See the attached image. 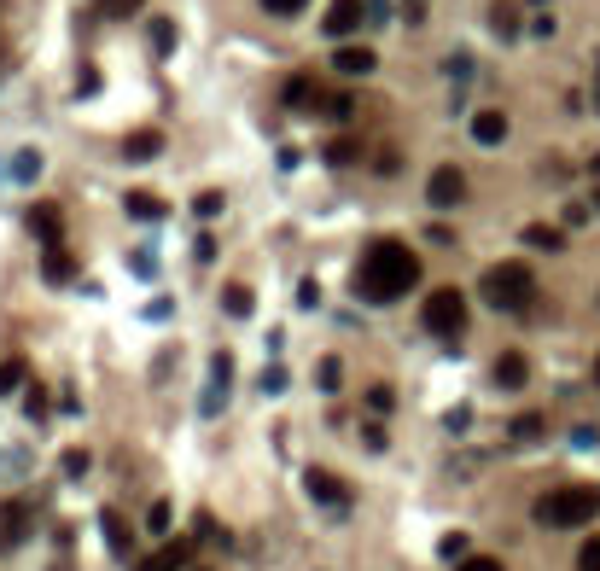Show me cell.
Segmentation results:
<instances>
[{
  "instance_id": "1",
  "label": "cell",
  "mask_w": 600,
  "mask_h": 571,
  "mask_svg": "<svg viewBox=\"0 0 600 571\" xmlns=\"http://www.w3.org/2000/svg\"><path fill=\"white\" fill-rule=\"evenodd\" d=\"M420 280V257L402 245V239H373L362 251V269H356V292L367 303H397L402 292H414Z\"/></svg>"
},
{
  "instance_id": "2",
  "label": "cell",
  "mask_w": 600,
  "mask_h": 571,
  "mask_svg": "<svg viewBox=\"0 0 600 571\" xmlns=\"http://www.w3.org/2000/svg\"><path fill=\"white\" fill-rule=\"evenodd\" d=\"M600 513V484H566V490H548L536 502V519L548 531H571V525H589Z\"/></svg>"
},
{
  "instance_id": "3",
  "label": "cell",
  "mask_w": 600,
  "mask_h": 571,
  "mask_svg": "<svg viewBox=\"0 0 600 571\" xmlns=\"http://www.w3.org/2000/svg\"><path fill=\"white\" fill-rule=\"evenodd\" d=\"M478 298L490 309H525L536 298V274L525 263H496V269L478 280Z\"/></svg>"
},
{
  "instance_id": "4",
  "label": "cell",
  "mask_w": 600,
  "mask_h": 571,
  "mask_svg": "<svg viewBox=\"0 0 600 571\" xmlns=\"http://www.w3.org/2000/svg\"><path fill=\"white\" fill-rule=\"evenodd\" d=\"M420 321H426V333L455 338L461 327H467V298H461L455 286H437L432 298H426V309H420Z\"/></svg>"
},
{
  "instance_id": "5",
  "label": "cell",
  "mask_w": 600,
  "mask_h": 571,
  "mask_svg": "<svg viewBox=\"0 0 600 571\" xmlns=\"http://www.w3.org/2000/svg\"><path fill=\"white\" fill-rule=\"evenodd\" d=\"M303 490H309L321 507H333V513H344V507H350V484H344V478H333L327 467H309V472H303Z\"/></svg>"
},
{
  "instance_id": "6",
  "label": "cell",
  "mask_w": 600,
  "mask_h": 571,
  "mask_svg": "<svg viewBox=\"0 0 600 571\" xmlns=\"http://www.w3.org/2000/svg\"><path fill=\"white\" fill-rule=\"evenodd\" d=\"M426 199L437 204V210H449V204H461L467 199V175L455 164H443V169H432V181H426Z\"/></svg>"
},
{
  "instance_id": "7",
  "label": "cell",
  "mask_w": 600,
  "mask_h": 571,
  "mask_svg": "<svg viewBox=\"0 0 600 571\" xmlns=\"http://www.w3.org/2000/svg\"><path fill=\"white\" fill-rule=\"evenodd\" d=\"M30 525H35L30 502H0V554H6V548H18V542L30 537Z\"/></svg>"
},
{
  "instance_id": "8",
  "label": "cell",
  "mask_w": 600,
  "mask_h": 571,
  "mask_svg": "<svg viewBox=\"0 0 600 571\" xmlns=\"http://www.w3.org/2000/svg\"><path fill=\"white\" fill-rule=\"evenodd\" d=\"M362 18H367L362 0H333V6H327V35H333V41H344V35H356V24H362Z\"/></svg>"
},
{
  "instance_id": "9",
  "label": "cell",
  "mask_w": 600,
  "mask_h": 571,
  "mask_svg": "<svg viewBox=\"0 0 600 571\" xmlns=\"http://www.w3.org/2000/svg\"><path fill=\"white\" fill-rule=\"evenodd\" d=\"M228 379H234V356L222 350V356L210 362V397H204V414H222V403H228Z\"/></svg>"
},
{
  "instance_id": "10",
  "label": "cell",
  "mask_w": 600,
  "mask_h": 571,
  "mask_svg": "<svg viewBox=\"0 0 600 571\" xmlns=\"http://www.w3.org/2000/svg\"><path fill=\"white\" fill-rule=\"evenodd\" d=\"M187 560H193V542H164L158 554H146L134 571H187Z\"/></svg>"
},
{
  "instance_id": "11",
  "label": "cell",
  "mask_w": 600,
  "mask_h": 571,
  "mask_svg": "<svg viewBox=\"0 0 600 571\" xmlns=\"http://www.w3.org/2000/svg\"><path fill=\"white\" fill-rule=\"evenodd\" d=\"M280 100L292 105V111H321V105H327V94H321V88H315L309 76H292V82L280 88Z\"/></svg>"
},
{
  "instance_id": "12",
  "label": "cell",
  "mask_w": 600,
  "mask_h": 571,
  "mask_svg": "<svg viewBox=\"0 0 600 571\" xmlns=\"http://www.w3.org/2000/svg\"><path fill=\"white\" fill-rule=\"evenodd\" d=\"M30 234L47 239V245H59V234H65V216H59V204H30Z\"/></svg>"
},
{
  "instance_id": "13",
  "label": "cell",
  "mask_w": 600,
  "mask_h": 571,
  "mask_svg": "<svg viewBox=\"0 0 600 571\" xmlns=\"http://www.w3.org/2000/svg\"><path fill=\"white\" fill-rule=\"evenodd\" d=\"M338 76H373V65H379V53H373V47H356V41H350V47H338Z\"/></svg>"
},
{
  "instance_id": "14",
  "label": "cell",
  "mask_w": 600,
  "mask_h": 571,
  "mask_svg": "<svg viewBox=\"0 0 600 571\" xmlns=\"http://www.w3.org/2000/svg\"><path fill=\"white\" fill-rule=\"evenodd\" d=\"M158 152H164V135H158V129H134V135L123 140V158H129V164H146V158H158Z\"/></svg>"
},
{
  "instance_id": "15",
  "label": "cell",
  "mask_w": 600,
  "mask_h": 571,
  "mask_svg": "<svg viewBox=\"0 0 600 571\" xmlns=\"http://www.w3.org/2000/svg\"><path fill=\"white\" fill-rule=\"evenodd\" d=\"M525 379H531V362H525L519 350H507V356L496 362V385H501V391H519Z\"/></svg>"
},
{
  "instance_id": "16",
  "label": "cell",
  "mask_w": 600,
  "mask_h": 571,
  "mask_svg": "<svg viewBox=\"0 0 600 571\" xmlns=\"http://www.w3.org/2000/svg\"><path fill=\"white\" fill-rule=\"evenodd\" d=\"M472 140H478V146H501V140H507V117H501V111H478V117H472Z\"/></svg>"
},
{
  "instance_id": "17",
  "label": "cell",
  "mask_w": 600,
  "mask_h": 571,
  "mask_svg": "<svg viewBox=\"0 0 600 571\" xmlns=\"http://www.w3.org/2000/svg\"><path fill=\"white\" fill-rule=\"evenodd\" d=\"M41 274H47L53 286H70V280H76V257H70V251H59V245H47V257H41Z\"/></svg>"
},
{
  "instance_id": "18",
  "label": "cell",
  "mask_w": 600,
  "mask_h": 571,
  "mask_svg": "<svg viewBox=\"0 0 600 571\" xmlns=\"http://www.w3.org/2000/svg\"><path fill=\"white\" fill-rule=\"evenodd\" d=\"M490 30H496L501 41H519V6H513V0H496V6H490Z\"/></svg>"
},
{
  "instance_id": "19",
  "label": "cell",
  "mask_w": 600,
  "mask_h": 571,
  "mask_svg": "<svg viewBox=\"0 0 600 571\" xmlns=\"http://www.w3.org/2000/svg\"><path fill=\"white\" fill-rule=\"evenodd\" d=\"M129 216H134V222H164L169 204L158 199V193H129Z\"/></svg>"
},
{
  "instance_id": "20",
  "label": "cell",
  "mask_w": 600,
  "mask_h": 571,
  "mask_svg": "<svg viewBox=\"0 0 600 571\" xmlns=\"http://www.w3.org/2000/svg\"><path fill=\"white\" fill-rule=\"evenodd\" d=\"M100 531H105V542H111L117 554H129V548H134L129 525H123V513H111V507H105V513H100Z\"/></svg>"
},
{
  "instance_id": "21",
  "label": "cell",
  "mask_w": 600,
  "mask_h": 571,
  "mask_svg": "<svg viewBox=\"0 0 600 571\" xmlns=\"http://www.w3.org/2000/svg\"><path fill=\"white\" fill-rule=\"evenodd\" d=\"M24 379H30V362H24V356H6V362H0V397H6V391H18Z\"/></svg>"
},
{
  "instance_id": "22",
  "label": "cell",
  "mask_w": 600,
  "mask_h": 571,
  "mask_svg": "<svg viewBox=\"0 0 600 571\" xmlns=\"http://www.w3.org/2000/svg\"><path fill=\"white\" fill-rule=\"evenodd\" d=\"M356 158H362V140H356V135L327 140V164H356Z\"/></svg>"
},
{
  "instance_id": "23",
  "label": "cell",
  "mask_w": 600,
  "mask_h": 571,
  "mask_svg": "<svg viewBox=\"0 0 600 571\" xmlns=\"http://www.w3.org/2000/svg\"><path fill=\"white\" fill-rule=\"evenodd\" d=\"M222 309H228V315H251V309H257L251 286H228V292H222Z\"/></svg>"
},
{
  "instance_id": "24",
  "label": "cell",
  "mask_w": 600,
  "mask_h": 571,
  "mask_svg": "<svg viewBox=\"0 0 600 571\" xmlns=\"http://www.w3.org/2000/svg\"><path fill=\"white\" fill-rule=\"evenodd\" d=\"M315 385H321V391H338V385H344V362H338V356H327V362H321V373H315Z\"/></svg>"
},
{
  "instance_id": "25",
  "label": "cell",
  "mask_w": 600,
  "mask_h": 571,
  "mask_svg": "<svg viewBox=\"0 0 600 571\" xmlns=\"http://www.w3.org/2000/svg\"><path fill=\"white\" fill-rule=\"evenodd\" d=\"M507 432L519 437V443H531V437H542V414H519V420L507 426Z\"/></svg>"
},
{
  "instance_id": "26",
  "label": "cell",
  "mask_w": 600,
  "mask_h": 571,
  "mask_svg": "<svg viewBox=\"0 0 600 571\" xmlns=\"http://www.w3.org/2000/svg\"><path fill=\"white\" fill-rule=\"evenodd\" d=\"M152 47H158V53H175V24H169V18L152 24Z\"/></svg>"
},
{
  "instance_id": "27",
  "label": "cell",
  "mask_w": 600,
  "mask_h": 571,
  "mask_svg": "<svg viewBox=\"0 0 600 571\" xmlns=\"http://www.w3.org/2000/svg\"><path fill=\"white\" fill-rule=\"evenodd\" d=\"M577 571H600V537H589L577 548Z\"/></svg>"
},
{
  "instance_id": "28",
  "label": "cell",
  "mask_w": 600,
  "mask_h": 571,
  "mask_svg": "<svg viewBox=\"0 0 600 571\" xmlns=\"http://www.w3.org/2000/svg\"><path fill=\"white\" fill-rule=\"evenodd\" d=\"M309 0H263V12H274V18H298Z\"/></svg>"
},
{
  "instance_id": "29",
  "label": "cell",
  "mask_w": 600,
  "mask_h": 571,
  "mask_svg": "<svg viewBox=\"0 0 600 571\" xmlns=\"http://www.w3.org/2000/svg\"><path fill=\"white\" fill-rule=\"evenodd\" d=\"M455 571H507V566H501V560H490V554H467Z\"/></svg>"
},
{
  "instance_id": "30",
  "label": "cell",
  "mask_w": 600,
  "mask_h": 571,
  "mask_svg": "<svg viewBox=\"0 0 600 571\" xmlns=\"http://www.w3.org/2000/svg\"><path fill=\"white\" fill-rule=\"evenodd\" d=\"M146 525H152V531H169V502H152V507H146Z\"/></svg>"
},
{
  "instance_id": "31",
  "label": "cell",
  "mask_w": 600,
  "mask_h": 571,
  "mask_svg": "<svg viewBox=\"0 0 600 571\" xmlns=\"http://www.w3.org/2000/svg\"><path fill=\"white\" fill-rule=\"evenodd\" d=\"M525 239H531V245H542V251H554V245H560V234H554V228H525Z\"/></svg>"
},
{
  "instance_id": "32",
  "label": "cell",
  "mask_w": 600,
  "mask_h": 571,
  "mask_svg": "<svg viewBox=\"0 0 600 571\" xmlns=\"http://www.w3.org/2000/svg\"><path fill=\"white\" fill-rule=\"evenodd\" d=\"M367 403H373V408H385V414H391V403H397V391H391V385H373V391H367Z\"/></svg>"
},
{
  "instance_id": "33",
  "label": "cell",
  "mask_w": 600,
  "mask_h": 571,
  "mask_svg": "<svg viewBox=\"0 0 600 571\" xmlns=\"http://www.w3.org/2000/svg\"><path fill=\"white\" fill-rule=\"evenodd\" d=\"M111 18H129V12H140V0H100Z\"/></svg>"
},
{
  "instance_id": "34",
  "label": "cell",
  "mask_w": 600,
  "mask_h": 571,
  "mask_svg": "<svg viewBox=\"0 0 600 571\" xmlns=\"http://www.w3.org/2000/svg\"><path fill=\"white\" fill-rule=\"evenodd\" d=\"M443 554H449V560H461V554H467V537H461V531H449V537H443Z\"/></svg>"
},
{
  "instance_id": "35",
  "label": "cell",
  "mask_w": 600,
  "mask_h": 571,
  "mask_svg": "<svg viewBox=\"0 0 600 571\" xmlns=\"http://www.w3.org/2000/svg\"><path fill=\"white\" fill-rule=\"evenodd\" d=\"M65 472H70V478H82V472H88V455H82V449H70V455H65Z\"/></svg>"
},
{
  "instance_id": "36",
  "label": "cell",
  "mask_w": 600,
  "mask_h": 571,
  "mask_svg": "<svg viewBox=\"0 0 600 571\" xmlns=\"http://www.w3.org/2000/svg\"><path fill=\"white\" fill-rule=\"evenodd\" d=\"M12 169H18V175H35V169H41V158H35V152H18V158H12Z\"/></svg>"
},
{
  "instance_id": "37",
  "label": "cell",
  "mask_w": 600,
  "mask_h": 571,
  "mask_svg": "<svg viewBox=\"0 0 600 571\" xmlns=\"http://www.w3.org/2000/svg\"><path fill=\"white\" fill-rule=\"evenodd\" d=\"M589 222V204H566V228H583Z\"/></svg>"
},
{
  "instance_id": "38",
  "label": "cell",
  "mask_w": 600,
  "mask_h": 571,
  "mask_svg": "<svg viewBox=\"0 0 600 571\" xmlns=\"http://www.w3.org/2000/svg\"><path fill=\"white\" fill-rule=\"evenodd\" d=\"M595 111H600V76H595Z\"/></svg>"
},
{
  "instance_id": "39",
  "label": "cell",
  "mask_w": 600,
  "mask_h": 571,
  "mask_svg": "<svg viewBox=\"0 0 600 571\" xmlns=\"http://www.w3.org/2000/svg\"><path fill=\"white\" fill-rule=\"evenodd\" d=\"M595 210H600V187H595Z\"/></svg>"
},
{
  "instance_id": "40",
  "label": "cell",
  "mask_w": 600,
  "mask_h": 571,
  "mask_svg": "<svg viewBox=\"0 0 600 571\" xmlns=\"http://www.w3.org/2000/svg\"><path fill=\"white\" fill-rule=\"evenodd\" d=\"M595 379H600V356H595Z\"/></svg>"
}]
</instances>
